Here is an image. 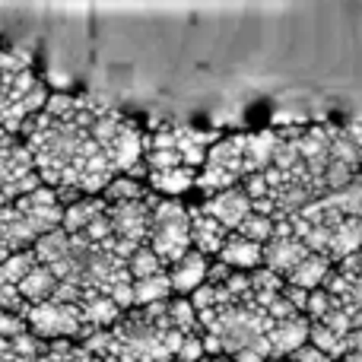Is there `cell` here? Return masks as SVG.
<instances>
[{
	"label": "cell",
	"instance_id": "9c48e42d",
	"mask_svg": "<svg viewBox=\"0 0 362 362\" xmlns=\"http://www.w3.org/2000/svg\"><path fill=\"white\" fill-rule=\"evenodd\" d=\"M308 337H312V318H308V315H296V318H286V321H274V327H270V334H267L274 359L293 356L296 350H302V346L308 344Z\"/></svg>",
	"mask_w": 362,
	"mask_h": 362
},
{
	"label": "cell",
	"instance_id": "836d02e7",
	"mask_svg": "<svg viewBox=\"0 0 362 362\" xmlns=\"http://www.w3.org/2000/svg\"><path fill=\"white\" fill-rule=\"evenodd\" d=\"M144 163H146V172H169V169H178L181 165V153L178 150H150V153H144Z\"/></svg>",
	"mask_w": 362,
	"mask_h": 362
},
{
	"label": "cell",
	"instance_id": "5bb4252c",
	"mask_svg": "<svg viewBox=\"0 0 362 362\" xmlns=\"http://www.w3.org/2000/svg\"><path fill=\"white\" fill-rule=\"evenodd\" d=\"M38 242V235L32 232V226L25 223V216L16 210V206H4L0 210V248L16 255V251H25Z\"/></svg>",
	"mask_w": 362,
	"mask_h": 362
},
{
	"label": "cell",
	"instance_id": "83f0119b",
	"mask_svg": "<svg viewBox=\"0 0 362 362\" xmlns=\"http://www.w3.org/2000/svg\"><path fill=\"white\" fill-rule=\"evenodd\" d=\"M127 270H131L134 280H146V276H159L165 274V261L150 248V245H140L137 255L127 261Z\"/></svg>",
	"mask_w": 362,
	"mask_h": 362
},
{
	"label": "cell",
	"instance_id": "ac0fdd59",
	"mask_svg": "<svg viewBox=\"0 0 362 362\" xmlns=\"http://www.w3.org/2000/svg\"><path fill=\"white\" fill-rule=\"evenodd\" d=\"M80 312H83L86 327H95V331H105V327L112 331L121 321V315H124L108 296L95 293V289H86V296H83V302H80Z\"/></svg>",
	"mask_w": 362,
	"mask_h": 362
},
{
	"label": "cell",
	"instance_id": "603a6c76",
	"mask_svg": "<svg viewBox=\"0 0 362 362\" xmlns=\"http://www.w3.org/2000/svg\"><path fill=\"white\" fill-rule=\"evenodd\" d=\"M175 293L172 289V276L169 270L159 276H146V280H134V299H137V308L156 305V302H169V296Z\"/></svg>",
	"mask_w": 362,
	"mask_h": 362
},
{
	"label": "cell",
	"instance_id": "30bf717a",
	"mask_svg": "<svg viewBox=\"0 0 362 362\" xmlns=\"http://www.w3.org/2000/svg\"><path fill=\"white\" fill-rule=\"evenodd\" d=\"M144 137H146V134H140V127L134 124V121H127L124 131L118 134V140H115V144L105 150V156H108V163H112L115 175H131V172L137 169L140 156L146 153L144 150Z\"/></svg>",
	"mask_w": 362,
	"mask_h": 362
},
{
	"label": "cell",
	"instance_id": "f546056e",
	"mask_svg": "<svg viewBox=\"0 0 362 362\" xmlns=\"http://www.w3.org/2000/svg\"><path fill=\"white\" fill-rule=\"evenodd\" d=\"M235 232H238V235H242V238H248V242L267 245L270 238H274V232H276V219L261 216V213H251V216L245 219V223L238 226Z\"/></svg>",
	"mask_w": 362,
	"mask_h": 362
},
{
	"label": "cell",
	"instance_id": "2e32d148",
	"mask_svg": "<svg viewBox=\"0 0 362 362\" xmlns=\"http://www.w3.org/2000/svg\"><path fill=\"white\" fill-rule=\"evenodd\" d=\"M245 150H248V134L219 137L206 153V165H219V169H229L238 178H245Z\"/></svg>",
	"mask_w": 362,
	"mask_h": 362
},
{
	"label": "cell",
	"instance_id": "d4e9b609",
	"mask_svg": "<svg viewBox=\"0 0 362 362\" xmlns=\"http://www.w3.org/2000/svg\"><path fill=\"white\" fill-rule=\"evenodd\" d=\"M194 185H197L206 197H216V194H223V191H229V187L242 185V178H238L235 172H229V169H219V165H204V172L197 175Z\"/></svg>",
	"mask_w": 362,
	"mask_h": 362
},
{
	"label": "cell",
	"instance_id": "44dd1931",
	"mask_svg": "<svg viewBox=\"0 0 362 362\" xmlns=\"http://www.w3.org/2000/svg\"><path fill=\"white\" fill-rule=\"evenodd\" d=\"M70 248H74V235H70V232H64V229L48 232V235H42L35 245H32L38 264H45V267H54V264H61L64 257L70 255Z\"/></svg>",
	"mask_w": 362,
	"mask_h": 362
},
{
	"label": "cell",
	"instance_id": "7a4b0ae2",
	"mask_svg": "<svg viewBox=\"0 0 362 362\" xmlns=\"http://www.w3.org/2000/svg\"><path fill=\"white\" fill-rule=\"evenodd\" d=\"M150 245L165 264H178L191 245V210L178 200H159L153 206V229H150Z\"/></svg>",
	"mask_w": 362,
	"mask_h": 362
},
{
	"label": "cell",
	"instance_id": "4fadbf2b",
	"mask_svg": "<svg viewBox=\"0 0 362 362\" xmlns=\"http://www.w3.org/2000/svg\"><path fill=\"white\" fill-rule=\"evenodd\" d=\"M216 261L229 264V267L238 270V274H251V270L264 267V245L248 242V238H242L238 232H232V235L226 238V245H223Z\"/></svg>",
	"mask_w": 362,
	"mask_h": 362
},
{
	"label": "cell",
	"instance_id": "f1b7e54d",
	"mask_svg": "<svg viewBox=\"0 0 362 362\" xmlns=\"http://www.w3.org/2000/svg\"><path fill=\"white\" fill-rule=\"evenodd\" d=\"M38 362H102V359H95L83 344H74V340H54V344H48V350H45V356Z\"/></svg>",
	"mask_w": 362,
	"mask_h": 362
},
{
	"label": "cell",
	"instance_id": "b9f144b4",
	"mask_svg": "<svg viewBox=\"0 0 362 362\" xmlns=\"http://www.w3.org/2000/svg\"><path fill=\"white\" fill-rule=\"evenodd\" d=\"M232 274H235V270H232L229 264L216 261V264H210V274H206V283H210V286H226Z\"/></svg>",
	"mask_w": 362,
	"mask_h": 362
},
{
	"label": "cell",
	"instance_id": "ffe728a7",
	"mask_svg": "<svg viewBox=\"0 0 362 362\" xmlns=\"http://www.w3.org/2000/svg\"><path fill=\"white\" fill-rule=\"evenodd\" d=\"M57 286H61V280H57L54 270L45 267V264H38V267L32 270V274L25 276L23 283H19V296H23L29 305H38V302L54 299Z\"/></svg>",
	"mask_w": 362,
	"mask_h": 362
},
{
	"label": "cell",
	"instance_id": "7402d4cb",
	"mask_svg": "<svg viewBox=\"0 0 362 362\" xmlns=\"http://www.w3.org/2000/svg\"><path fill=\"white\" fill-rule=\"evenodd\" d=\"M150 187L159 194H169V197H178L185 194L187 187L197 181V172L187 169V165H178V169H169V172H150Z\"/></svg>",
	"mask_w": 362,
	"mask_h": 362
},
{
	"label": "cell",
	"instance_id": "5b68a950",
	"mask_svg": "<svg viewBox=\"0 0 362 362\" xmlns=\"http://www.w3.org/2000/svg\"><path fill=\"white\" fill-rule=\"evenodd\" d=\"M13 206L23 213L25 223L32 226V232H35L38 238L54 232V229H61V223H64V206H61V200H57V191L48 185H42L38 191L19 197Z\"/></svg>",
	"mask_w": 362,
	"mask_h": 362
},
{
	"label": "cell",
	"instance_id": "ba28073f",
	"mask_svg": "<svg viewBox=\"0 0 362 362\" xmlns=\"http://www.w3.org/2000/svg\"><path fill=\"white\" fill-rule=\"evenodd\" d=\"M308 255H312V251H308V245L302 242V238L274 235L267 245H264V267L274 270V274H280L283 280H286V276L293 274Z\"/></svg>",
	"mask_w": 362,
	"mask_h": 362
},
{
	"label": "cell",
	"instance_id": "ab89813d",
	"mask_svg": "<svg viewBox=\"0 0 362 362\" xmlns=\"http://www.w3.org/2000/svg\"><path fill=\"white\" fill-rule=\"evenodd\" d=\"M191 305L197 308V315H200V312H210V308H216V286L204 283L197 293H191Z\"/></svg>",
	"mask_w": 362,
	"mask_h": 362
},
{
	"label": "cell",
	"instance_id": "f35d334b",
	"mask_svg": "<svg viewBox=\"0 0 362 362\" xmlns=\"http://www.w3.org/2000/svg\"><path fill=\"white\" fill-rule=\"evenodd\" d=\"M83 235H86L93 245H105L108 238L115 235V226H112V219H108V213H105V216H99V219H95V223L89 226L86 232H83Z\"/></svg>",
	"mask_w": 362,
	"mask_h": 362
},
{
	"label": "cell",
	"instance_id": "e0dca14e",
	"mask_svg": "<svg viewBox=\"0 0 362 362\" xmlns=\"http://www.w3.org/2000/svg\"><path fill=\"white\" fill-rule=\"evenodd\" d=\"M280 146V134L276 131H257L248 134V150H245V178L267 172L274 165V153Z\"/></svg>",
	"mask_w": 362,
	"mask_h": 362
},
{
	"label": "cell",
	"instance_id": "4dcf8cb0",
	"mask_svg": "<svg viewBox=\"0 0 362 362\" xmlns=\"http://www.w3.org/2000/svg\"><path fill=\"white\" fill-rule=\"evenodd\" d=\"M334 308H340V299L334 293H327V289H315L312 296H308V308H305V315L312 321H325L327 315L334 312Z\"/></svg>",
	"mask_w": 362,
	"mask_h": 362
},
{
	"label": "cell",
	"instance_id": "cb8c5ba5",
	"mask_svg": "<svg viewBox=\"0 0 362 362\" xmlns=\"http://www.w3.org/2000/svg\"><path fill=\"white\" fill-rule=\"evenodd\" d=\"M35 267H38L35 251L32 248L16 251V255H10L4 264H0V286H19Z\"/></svg>",
	"mask_w": 362,
	"mask_h": 362
},
{
	"label": "cell",
	"instance_id": "6da1fadb",
	"mask_svg": "<svg viewBox=\"0 0 362 362\" xmlns=\"http://www.w3.org/2000/svg\"><path fill=\"white\" fill-rule=\"evenodd\" d=\"M185 334L172 321H150L140 308L124 312L112 327V353L105 362H172L178 356Z\"/></svg>",
	"mask_w": 362,
	"mask_h": 362
},
{
	"label": "cell",
	"instance_id": "4316f807",
	"mask_svg": "<svg viewBox=\"0 0 362 362\" xmlns=\"http://www.w3.org/2000/svg\"><path fill=\"white\" fill-rule=\"evenodd\" d=\"M169 321L181 334H200V315L191 305V299H185V296H175L169 302Z\"/></svg>",
	"mask_w": 362,
	"mask_h": 362
},
{
	"label": "cell",
	"instance_id": "d6a6232c",
	"mask_svg": "<svg viewBox=\"0 0 362 362\" xmlns=\"http://www.w3.org/2000/svg\"><path fill=\"white\" fill-rule=\"evenodd\" d=\"M29 64H32V57H29V51H23V48L0 51V74H6V76H16V74H23V70H29Z\"/></svg>",
	"mask_w": 362,
	"mask_h": 362
},
{
	"label": "cell",
	"instance_id": "e575fe53",
	"mask_svg": "<svg viewBox=\"0 0 362 362\" xmlns=\"http://www.w3.org/2000/svg\"><path fill=\"white\" fill-rule=\"evenodd\" d=\"M23 334H29V325H25L23 315H13V312H0V340H19Z\"/></svg>",
	"mask_w": 362,
	"mask_h": 362
},
{
	"label": "cell",
	"instance_id": "f6af8a7d",
	"mask_svg": "<svg viewBox=\"0 0 362 362\" xmlns=\"http://www.w3.org/2000/svg\"><path fill=\"white\" fill-rule=\"evenodd\" d=\"M6 137H13V134H6V131H4V127H0V144H4V140H6Z\"/></svg>",
	"mask_w": 362,
	"mask_h": 362
},
{
	"label": "cell",
	"instance_id": "277c9868",
	"mask_svg": "<svg viewBox=\"0 0 362 362\" xmlns=\"http://www.w3.org/2000/svg\"><path fill=\"white\" fill-rule=\"evenodd\" d=\"M29 172H35V159H32V150L25 146V140L6 137L0 144V210L16 204V185Z\"/></svg>",
	"mask_w": 362,
	"mask_h": 362
},
{
	"label": "cell",
	"instance_id": "52a82bcc",
	"mask_svg": "<svg viewBox=\"0 0 362 362\" xmlns=\"http://www.w3.org/2000/svg\"><path fill=\"white\" fill-rule=\"evenodd\" d=\"M200 210H204L206 216H213L216 223H223L229 232H235L238 226L251 216V200H248V194L242 191V185H235V187H229V191L216 194V197H206V204L200 206Z\"/></svg>",
	"mask_w": 362,
	"mask_h": 362
},
{
	"label": "cell",
	"instance_id": "3957f363",
	"mask_svg": "<svg viewBox=\"0 0 362 362\" xmlns=\"http://www.w3.org/2000/svg\"><path fill=\"white\" fill-rule=\"evenodd\" d=\"M25 325H29L32 334H38L42 340H86L95 334V327H86L83 321L80 305H67V302H38V305H29L25 312Z\"/></svg>",
	"mask_w": 362,
	"mask_h": 362
},
{
	"label": "cell",
	"instance_id": "bcb514c9",
	"mask_svg": "<svg viewBox=\"0 0 362 362\" xmlns=\"http://www.w3.org/2000/svg\"><path fill=\"white\" fill-rule=\"evenodd\" d=\"M204 362H232V359H223V356H219V359H204Z\"/></svg>",
	"mask_w": 362,
	"mask_h": 362
},
{
	"label": "cell",
	"instance_id": "74e56055",
	"mask_svg": "<svg viewBox=\"0 0 362 362\" xmlns=\"http://www.w3.org/2000/svg\"><path fill=\"white\" fill-rule=\"evenodd\" d=\"M242 191L248 194V200H251V204H255V200L270 197V185H267V178H264V172H257V175L242 178Z\"/></svg>",
	"mask_w": 362,
	"mask_h": 362
},
{
	"label": "cell",
	"instance_id": "7bdbcfd3",
	"mask_svg": "<svg viewBox=\"0 0 362 362\" xmlns=\"http://www.w3.org/2000/svg\"><path fill=\"white\" fill-rule=\"evenodd\" d=\"M283 296H286V299L293 302V305L299 308L302 315H305V308H308V296H312V293H305V289H299V286H289V283H286V289H283Z\"/></svg>",
	"mask_w": 362,
	"mask_h": 362
},
{
	"label": "cell",
	"instance_id": "7c38bea8",
	"mask_svg": "<svg viewBox=\"0 0 362 362\" xmlns=\"http://www.w3.org/2000/svg\"><path fill=\"white\" fill-rule=\"evenodd\" d=\"M232 232L226 229L223 223H216L213 216H206L204 210H191V245L194 251H200V255H216L223 251L226 238H229Z\"/></svg>",
	"mask_w": 362,
	"mask_h": 362
},
{
	"label": "cell",
	"instance_id": "ee69618b",
	"mask_svg": "<svg viewBox=\"0 0 362 362\" xmlns=\"http://www.w3.org/2000/svg\"><path fill=\"white\" fill-rule=\"evenodd\" d=\"M340 362H362V350H356V353H350V356H344Z\"/></svg>",
	"mask_w": 362,
	"mask_h": 362
},
{
	"label": "cell",
	"instance_id": "60d3db41",
	"mask_svg": "<svg viewBox=\"0 0 362 362\" xmlns=\"http://www.w3.org/2000/svg\"><path fill=\"white\" fill-rule=\"evenodd\" d=\"M286 362H334V359H331V356H325V353H321L318 346L305 344L302 350H296L293 356H286Z\"/></svg>",
	"mask_w": 362,
	"mask_h": 362
},
{
	"label": "cell",
	"instance_id": "8d00e7d4",
	"mask_svg": "<svg viewBox=\"0 0 362 362\" xmlns=\"http://www.w3.org/2000/svg\"><path fill=\"white\" fill-rule=\"evenodd\" d=\"M0 312H13V315H23L29 312V302L19 296V286H0Z\"/></svg>",
	"mask_w": 362,
	"mask_h": 362
},
{
	"label": "cell",
	"instance_id": "484cf974",
	"mask_svg": "<svg viewBox=\"0 0 362 362\" xmlns=\"http://www.w3.org/2000/svg\"><path fill=\"white\" fill-rule=\"evenodd\" d=\"M105 204H131V200H146V187L140 178H131V175H118L112 185L105 187Z\"/></svg>",
	"mask_w": 362,
	"mask_h": 362
},
{
	"label": "cell",
	"instance_id": "9a60e30c",
	"mask_svg": "<svg viewBox=\"0 0 362 362\" xmlns=\"http://www.w3.org/2000/svg\"><path fill=\"white\" fill-rule=\"evenodd\" d=\"M334 270H337V264H334L327 255H308L305 261L286 276V283L289 286L305 289V293H315V289L327 286V280H331Z\"/></svg>",
	"mask_w": 362,
	"mask_h": 362
},
{
	"label": "cell",
	"instance_id": "8fae6325",
	"mask_svg": "<svg viewBox=\"0 0 362 362\" xmlns=\"http://www.w3.org/2000/svg\"><path fill=\"white\" fill-rule=\"evenodd\" d=\"M206 274H210V261H206L200 251H187L185 257H181L178 264H172L169 276H172V289H175L178 296H191L197 293L200 286L206 283Z\"/></svg>",
	"mask_w": 362,
	"mask_h": 362
},
{
	"label": "cell",
	"instance_id": "8992f818",
	"mask_svg": "<svg viewBox=\"0 0 362 362\" xmlns=\"http://www.w3.org/2000/svg\"><path fill=\"white\" fill-rule=\"evenodd\" d=\"M108 219L115 226V235L127 238L134 245L150 242L153 229V206L146 200H131V204H112L108 206Z\"/></svg>",
	"mask_w": 362,
	"mask_h": 362
},
{
	"label": "cell",
	"instance_id": "1f68e13d",
	"mask_svg": "<svg viewBox=\"0 0 362 362\" xmlns=\"http://www.w3.org/2000/svg\"><path fill=\"white\" fill-rule=\"evenodd\" d=\"M251 296L255 293H283L286 289V280H283L280 274H274V270H267V267H257V270H251Z\"/></svg>",
	"mask_w": 362,
	"mask_h": 362
},
{
	"label": "cell",
	"instance_id": "d6986e66",
	"mask_svg": "<svg viewBox=\"0 0 362 362\" xmlns=\"http://www.w3.org/2000/svg\"><path fill=\"white\" fill-rule=\"evenodd\" d=\"M105 213H108L105 197H83L80 204H74V206L64 210L61 229L70 232V235H83V232H86L99 216H105Z\"/></svg>",
	"mask_w": 362,
	"mask_h": 362
},
{
	"label": "cell",
	"instance_id": "d590c367",
	"mask_svg": "<svg viewBox=\"0 0 362 362\" xmlns=\"http://www.w3.org/2000/svg\"><path fill=\"white\" fill-rule=\"evenodd\" d=\"M178 362H204L206 350H204V334H185V344L178 350Z\"/></svg>",
	"mask_w": 362,
	"mask_h": 362
}]
</instances>
